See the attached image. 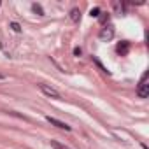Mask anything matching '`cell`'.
I'll return each mask as SVG.
<instances>
[{
	"label": "cell",
	"instance_id": "obj_8",
	"mask_svg": "<svg viewBox=\"0 0 149 149\" xmlns=\"http://www.w3.org/2000/svg\"><path fill=\"white\" fill-rule=\"evenodd\" d=\"M51 147H53V149H70V147H67L65 144H60L58 140H51Z\"/></svg>",
	"mask_w": 149,
	"mask_h": 149
},
{
	"label": "cell",
	"instance_id": "obj_13",
	"mask_svg": "<svg viewBox=\"0 0 149 149\" xmlns=\"http://www.w3.org/2000/svg\"><path fill=\"white\" fill-rule=\"evenodd\" d=\"M6 79V76H4V74H0V81H4Z\"/></svg>",
	"mask_w": 149,
	"mask_h": 149
},
{
	"label": "cell",
	"instance_id": "obj_6",
	"mask_svg": "<svg viewBox=\"0 0 149 149\" xmlns=\"http://www.w3.org/2000/svg\"><path fill=\"white\" fill-rule=\"evenodd\" d=\"M70 19H72L74 23H77V21L81 19V11H79V9H72V11H70Z\"/></svg>",
	"mask_w": 149,
	"mask_h": 149
},
{
	"label": "cell",
	"instance_id": "obj_3",
	"mask_svg": "<svg viewBox=\"0 0 149 149\" xmlns=\"http://www.w3.org/2000/svg\"><path fill=\"white\" fill-rule=\"evenodd\" d=\"M114 33H116L114 26H112V25H105V26L102 28V32H100V39H102L104 42H109V40L114 39Z\"/></svg>",
	"mask_w": 149,
	"mask_h": 149
},
{
	"label": "cell",
	"instance_id": "obj_12",
	"mask_svg": "<svg viewBox=\"0 0 149 149\" xmlns=\"http://www.w3.org/2000/svg\"><path fill=\"white\" fill-rule=\"evenodd\" d=\"M90 14H91V16H95V18H97V16H98V14H100V9H98V7H95V9H91V13H90Z\"/></svg>",
	"mask_w": 149,
	"mask_h": 149
},
{
	"label": "cell",
	"instance_id": "obj_1",
	"mask_svg": "<svg viewBox=\"0 0 149 149\" xmlns=\"http://www.w3.org/2000/svg\"><path fill=\"white\" fill-rule=\"evenodd\" d=\"M39 86V90L46 95V97H49V98H54V100H61V95H60V91L58 90H54L53 86H47V84H44V83H39L37 84Z\"/></svg>",
	"mask_w": 149,
	"mask_h": 149
},
{
	"label": "cell",
	"instance_id": "obj_10",
	"mask_svg": "<svg viewBox=\"0 0 149 149\" xmlns=\"http://www.w3.org/2000/svg\"><path fill=\"white\" fill-rule=\"evenodd\" d=\"M9 26H11V28H13V32H16V33H19V32H21V26H19V23H16V21H13Z\"/></svg>",
	"mask_w": 149,
	"mask_h": 149
},
{
	"label": "cell",
	"instance_id": "obj_7",
	"mask_svg": "<svg viewBox=\"0 0 149 149\" xmlns=\"http://www.w3.org/2000/svg\"><path fill=\"white\" fill-rule=\"evenodd\" d=\"M112 9L116 11V14H123V13H125V7H123V4H119V2H112Z\"/></svg>",
	"mask_w": 149,
	"mask_h": 149
},
{
	"label": "cell",
	"instance_id": "obj_9",
	"mask_svg": "<svg viewBox=\"0 0 149 149\" xmlns=\"http://www.w3.org/2000/svg\"><path fill=\"white\" fill-rule=\"evenodd\" d=\"M32 9H33V13H37L39 16H44V11H42V7H40L39 4H33V6H32Z\"/></svg>",
	"mask_w": 149,
	"mask_h": 149
},
{
	"label": "cell",
	"instance_id": "obj_2",
	"mask_svg": "<svg viewBox=\"0 0 149 149\" xmlns=\"http://www.w3.org/2000/svg\"><path fill=\"white\" fill-rule=\"evenodd\" d=\"M147 74H144L142 76V79H140V83H139V88H137V95H139V98H147V95H149V83H147Z\"/></svg>",
	"mask_w": 149,
	"mask_h": 149
},
{
	"label": "cell",
	"instance_id": "obj_11",
	"mask_svg": "<svg viewBox=\"0 0 149 149\" xmlns=\"http://www.w3.org/2000/svg\"><path fill=\"white\" fill-rule=\"evenodd\" d=\"M81 54H83V51H81V47H74V56H77V58H79Z\"/></svg>",
	"mask_w": 149,
	"mask_h": 149
},
{
	"label": "cell",
	"instance_id": "obj_5",
	"mask_svg": "<svg viewBox=\"0 0 149 149\" xmlns=\"http://www.w3.org/2000/svg\"><path fill=\"white\" fill-rule=\"evenodd\" d=\"M116 51H118L121 56H125V54H128V51H130V44H128V42H121V44H118Z\"/></svg>",
	"mask_w": 149,
	"mask_h": 149
},
{
	"label": "cell",
	"instance_id": "obj_4",
	"mask_svg": "<svg viewBox=\"0 0 149 149\" xmlns=\"http://www.w3.org/2000/svg\"><path fill=\"white\" fill-rule=\"evenodd\" d=\"M46 119L51 123V125H54L56 128H60V130H67V132H70L72 130V126H68L67 123H63V121H60V119H56V118H51V116H46Z\"/></svg>",
	"mask_w": 149,
	"mask_h": 149
}]
</instances>
